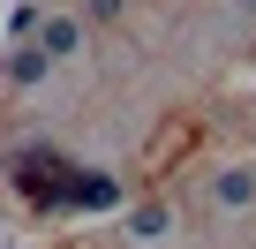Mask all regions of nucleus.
Wrapping results in <instances>:
<instances>
[{
	"label": "nucleus",
	"mask_w": 256,
	"mask_h": 249,
	"mask_svg": "<svg viewBox=\"0 0 256 249\" xmlns=\"http://www.w3.org/2000/svg\"><path fill=\"white\" fill-rule=\"evenodd\" d=\"M38 46H46V53H53V61H68V53H76V46H83V31H76V23H68V16H53V23H46V38H38Z\"/></svg>",
	"instance_id": "obj_2"
},
{
	"label": "nucleus",
	"mask_w": 256,
	"mask_h": 249,
	"mask_svg": "<svg viewBox=\"0 0 256 249\" xmlns=\"http://www.w3.org/2000/svg\"><path fill=\"white\" fill-rule=\"evenodd\" d=\"M46 68H53V53H46V46H23V53L8 61V83H38Z\"/></svg>",
	"instance_id": "obj_3"
},
{
	"label": "nucleus",
	"mask_w": 256,
	"mask_h": 249,
	"mask_svg": "<svg viewBox=\"0 0 256 249\" xmlns=\"http://www.w3.org/2000/svg\"><path fill=\"white\" fill-rule=\"evenodd\" d=\"M128 234H136V241H158V234H166V211H158V204H144V211H136V226H128Z\"/></svg>",
	"instance_id": "obj_4"
},
{
	"label": "nucleus",
	"mask_w": 256,
	"mask_h": 249,
	"mask_svg": "<svg viewBox=\"0 0 256 249\" xmlns=\"http://www.w3.org/2000/svg\"><path fill=\"white\" fill-rule=\"evenodd\" d=\"M211 204H218V211H241V204H256V166H226V174L211 181Z\"/></svg>",
	"instance_id": "obj_1"
}]
</instances>
